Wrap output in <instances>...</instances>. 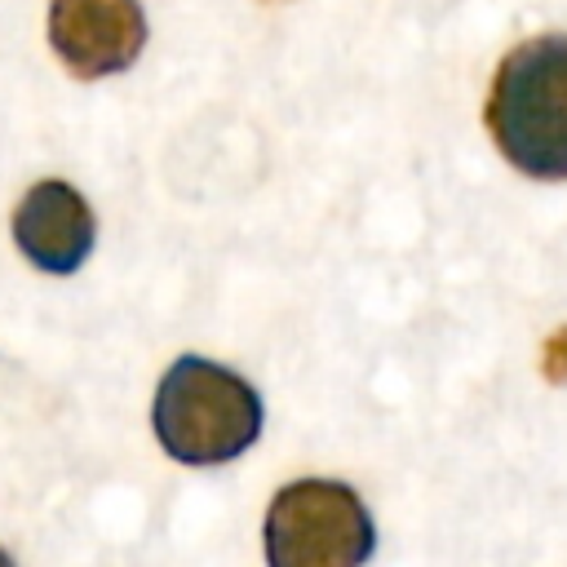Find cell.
<instances>
[{
	"instance_id": "4",
	"label": "cell",
	"mask_w": 567,
	"mask_h": 567,
	"mask_svg": "<svg viewBox=\"0 0 567 567\" xmlns=\"http://www.w3.org/2000/svg\"><path fill=\"white\" fill-rule=\"evenodd\" d=\"M49 44L71 75L102 80L133 66L146 44V13L137 0H53Z\"/></svg>"
},
{
	"instance_id": "6",
	"label": "cell",
	"mask_w": 567,
	"mask_h": 567,
	"mask_svg": "<svg viewBox=\"0 0 567 567\" xmlns=\"http://www.w3.org/2000/svg\"><path fill=\"white\" fill-rule=\"evenodd\" d=\"M540 368H545V377H549L554 385L567 381V328H558V332L545 341V350H540Z\"/></svg>"
},
{
	"instance_id": "3",
	"label": "cell",
	"mask_w": 567,
	"mask_h": 567,
	"mask_svg": "<svg viewBox=\"0 0 567 567\" xmlns=\"http://www.w3.org/2000/svg\"><path fill=\"white\" fill-rule=\"evenodd\" d=\"M261 540L270 567H363L377 527L354 487L337 478H297L275 492Z\"/></svg>"
},
{
	"instance_id": "7",
	"label": "cell",
	"mask_w": 567,
	"mask_h": 567,
	"mask_svg": "<svg viewBox=\"0 0 567 567\" xmlns=\"http://www.w3.org/2000/svg\"><path fill=\"white\" fill-rule=\"evenodd\" d=\"M0 567H13V558H9V554H4V549H0Z\"/></svg>"
},
{
	"instance_id": "5",
	"label": "cell",
	"mask_w": 567,
	"mask_h": 567,
	"mask_svg": "<svg viewBox=\"0 0 567 567\" xmlns=\"http://www.w3.org/2000/svg\"><path fill=\"white\" fill-rule=\"evenodd\" d=\"M93 208L71 182H35L13 208V244L44 275H75L93 252Z\"/></svg>"
},
{
	"instance_id": "2",
	"label": "cell",
	"mask_w": 567,
	"mask_h": 567,
	"mask_svg": "<svg viewBox=\"0 0 567 567\" xmlns=\"http://www.w3.org/2000/svg\"><path fill=\"white\" fill-rule=\"evenodd\" d=\"M151 425L159 447L182 465H221L248 452L261 434L257 390L199 354H182L155 390Z\"/></svg>"
},
{
	"instance_id": "1",
	"label": "cell",
	"mask_w": 567,
	"mask_h": 567,
	"mask_svg": "<svg viewBox=\"0 0 567 567\" xmlns=\"http://www.w3.org/2000/svg\"><path fill=\"white\" fill-rule=\"evenodd\" d=\"M487 133L527 177L567 182V35L545 31L514 44L487 93Z\"/></svg>"
}]
</instances>
